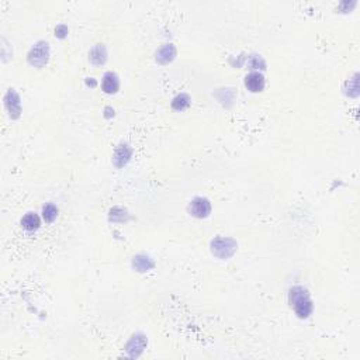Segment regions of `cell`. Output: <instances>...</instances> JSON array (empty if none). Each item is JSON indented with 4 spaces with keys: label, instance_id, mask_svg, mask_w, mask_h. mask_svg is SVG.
Masks as SVG:
<instances>
[{
    "label": "cell",
    "instance_id": "7",
    "mask_svg": "<svg viewBox=\"0 0 360 360\" xmlns=\"http://www.w3.org/2000/svg\"><path fill=\"white\" fill-rule=\"evenodd\" d=\"M102 86H103V90L106 93L117 92V90H118V86H120L117 75L113 72L106 73V75H104V79H103V83H102Z\"/></svg>",
    "mask_w": 360,
    "mask_h": 360
},
{
    "label": "cell",
    "instance_id": "8",
    "mask_svg": "<svg viewBox=\"0 0 360 360\" xmlns=\"http://www.w3.org/2000/svg\"><path fill=\"white\" fill-rule=\"evenodd\" d=\"M21 225L27 231H35L40 226V218L34 213H28L27 216H24V218L21 220Z\"/></svg>",
    "mask_w": 360,
    "mask_h": 360
},
{
    "label": "cell",
    "instance_id": "3",
    "mask_svg": "<svg viewBox=\"0 0 360 360\" xmlns=\"http://www.w3.org/2000/svg\"><path fill=\"white\" fill-rule=\"evenodd\" d=\"M211 249H213V253L216 256L221 257V259H226V257H229L235 252L237 244L232 239H229V238H217L211 244Z\"/></svg>",
    "mask_w": 360,
    "mask_h": 360
},
{
    "label": "cell",
    "instance_id": "9",
    "mask_svg": "<svg viewBox=\"0 0 360 360\" xmlns=\"http://www.w3.org/2000/svg\"><path fill=\"white\" fill-rule=\"evenodd\" d=\"M90 59L94 63H103L106 61V50L102 45H97L96 48H93V51L90 52Z\"/></svg>",
    "mask_w": 360,
    "mask_h": 360
},
{
    "label": "cell",
    "instance_id": "10",
    "mask_svg": "<svg viewBox=\"0 0 360 360\" xmlns=\"http://www.w3.org/2000/svg\"><path fill=\"white\" fill-rule=\"evenodd\" d=\"M42 213H44V220L48 221V222H52L56 218V216H58V208L54 206V204H47V206L44 207Z\"/></svg>",
    "mask_w": 360,
    "mask_h": 360
},
{
    "label": "cell",
    "instance_id": "2",
    "mask_svg": "<svg viewBox=\"0 0 360 360\" xmlns=\"http://www.w3.org/2000/svg\"><path fill=\"white\" fill-rule=\"evenodd\" d=\"M48 56H50V47L47 42L41 41L31 48L30 54H28V61L31 65L37 68H42L48 62Z\"/></svg>",
    "mask_w": 360,
    "mask_h": 360
},
{
    "label": "cell",
    "instance_id": "4",
    "mask_svg": "<svg viewBox=\"0 0 360 360\" xmlns=\"http://www.w3.org/2000/svg\"><path fill=\"white\" fill-rule=\"evenodd\" d=\"M210 203L207 198H203V197H197L192 201L190 204V213L193 214L194 217H198V218H203V217H207L210 214Z\"/></svg>",
    "mask_w": 360,
    "mask_h": 360
},
{
    "label": "cell",
    "instance_id": "12",
    "mask_svg": "<svg viewBox=\"0 0 360 360\" xmlns=\"http://www.w3.org/2000/svg\"><path fill=\"white\" fill-rule=\"evenodd\" d=\"M131 156V151L127 148V145H123V148H120L118 151H117V154H115V158H114V161L117 162L118 159H123V165L128 161V158Z\"/></svg>",
    "mask_w": 360,
    "mask_h": 360
},
{
    "label": "cell",
    "instance_id": "6",
    "mask_svg": "<svg viewBox=\"0 0 360 360\" xmlns=\"http://www.w3.org/2000/svg\"><path fill=\"white\" fill-rule=\"evenodd\" d=\"M245 84L250 92H262L265 87V78L262 73L252 72L249 73L245 79Z\"/></svg>",
    "mask_w": 360,
    "mask_h": 360
},
{
    "label": "cell",
    "instance_id": "5",
    "mask_svg": "<svg viewBox=\"0 0 360 360\" xmlns=\"http://www.w3.org/2000/svg\"><path fill=\"white\" fill-rule=\"evenodd\" d=\"M4 104H6V109H7L9 114H10V117H13V118L19 117L21 107L20 99H19L17 93L14 92V90H9L7 94H6V97H4Z\"/></svg>",
    "mask_w": 360,
    "mask_h": 360
},
{
    "label": "cell",
    "instance_id": "11",
    "mask_svg": "<svg viewBox=\"0 0 360 360\" xmlns=\"http://www.w3.org/2000/svg\"><path fill=\"white\" fill-rule=\"evenodd\" d=\"M172 104H173V109H176V110H183L185 107L189 106V97L186 94H180V96L176 97Z\"/></svg>",
    "mask_w": 360,
    "mask_h": 360
},
{
    "label": "cell",
    "instance_id": "1",
    "mask_svg": "<svg viewBox=\"0 0 360 360\" xmlns=\"http://www.w3.org/2000/svg\"><path fill=\"white\" fill-rule=\"evenodd\" d=\"M290 304L297 312L300 318H307L312 312V303L309 300L308 291L303 287H293L290 290Z\"/></svg>",
    "mask_w": 360,
    "mask_h": 360
}]
</instances>
